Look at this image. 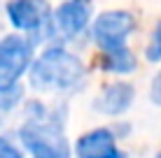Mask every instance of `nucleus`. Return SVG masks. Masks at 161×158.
Wrapping results in <instances>:
<instances>
[{
  "mask_svg": "<svg viewBox=\"0 0 161 158\" xmlns=\"http://www.w3.org/2000/svg\"><path fill=\"white\" fill-rule=\"evenodd\" d=\"M84 65L63 49H47L31 70V86L37 91H65L80 84Z\"/></svg>",
  "mask_w": 161,
  "mask_h": 158,
  "instance_id": "1",
  "label": "nucleus"
},
{
  "mask_svg": "<svg viewBox=\"0 0 161 158\" xmlns=\"http://www.w3.org/2000/svg\"><path fill=\"white\" fill-rule=\"evenodd\" d=\"M21 142L33 158H70L61 121L42 112V119H33L19 130Z\"/></svg>",
  "mask_w": 161,
  "mask_h": 158,
  "instance_id": "2",
  "label": "nucleus"
},
{
  "mask_svg": "<svg viewBox=\"0 0 161 158\" xmlns=\"http://www.w3.org/2000/svg\"><path fill=\"white\" fill-rule=\"evenodd\" d=\"M31 42L19 35H7L0 42V91H12L16 79L28 70Z\"/></svg>",
  "mask_w": 161,
  "mask_h": 158,
  "instance_id": "3",
  "label": "nucleus"
},
{
  "mask_svg": "<svg viewBox=\"0 0 161 158\" xmlns=\"http://www.w3.org/2000/svg\"><path fill=\"white\" fill-rule=\"evenodd\" d=\"M133 16L129 12H105L93 23V40L103 49V54L117 51L126 47V37L133 33Z\"/></svg>",
  "mask_w": 161,
  "mask_h": 158,
  "instance_id": "4",
  "label": "nucleus"
},
{
  "mask_svg": "<svg viewBox=\"0 0 161 158\" xmlns=\"http://www.w3.org/2000/svg\"><path fill=\"white\" fill-rule=\"evenodd\" d=\"M7 16L19 30L35 35H44V28L49 30V7L42 0H9Z\"/></svg>",
  "mask_w": 161,
  "mask_h": 158,
  "instance_id": "5",
  "label": "nucleus"
},
{
  "mask_svg": "<svg viewBox=\"0 0 161 158\" xmlns=\"http://www.w3.org/2000/svg\"><path fill=\"white\" fill-rule=\"evenodd\" d=\"M89 19H91V3L89 0H68L54 14L56 28L68 37H73V35L84 30Z\"/></svg>",
  "mask_w": 161,
  "mask_h": 158,
  "instance_id": "6",
  "label": "nucleus"
},
{
  "mask_svg": "<svg viewBox=\"0 0 161 158\" xmlns=\"http://www.w3.org/2000/svg\"><path fill=\"white\" fill-rule=\"evenodd\" d=\"M77 156L80 158H126L124 151L117 149L110 130H91L77 140Z\"/></svg>",
  "mask_w": 161,
  "mask_h": 158,
  "instance_id": "7",
  "label": "nucleus"
},
{
  "mask_svg": "<svg viewBox=\"0 0 161 158\" xmlns=\"http://www.w3.org/2000/svg\"><path fill=\"white\" fill-rule=\"evenodd\" d=\"M131 102H133V86L131 84H112L96 100V110L103 114H121L131 107Z\"/></svg>",
  "mask_w": 161,
  "mask_h": 158,
  "instance_id": "8",
  "label": "nucleus"
},
{
  "mask_svg": "<svg viewBox=\"0 0 161 158\" xmlns=\"http://www.w3.org/2000/svg\"><path fill=\"white\" fill-rule=\"evenodd\" d=\"M103 70H108V72H133L136 70V58L126 47L103 54Z\"/></svg>",
  "mask_w": 161,
  "mask_h": 158,
  "instance_id": "9",
  "label": "nucleus"
},
{
  "mask_svg": "<svg viewBox=\"0 0 161 158\" xmlns=\"http://www.w3.org/2000/svg\"><path fill=\"white\" fill-rule=\"evenodd\" d=\"M147 58L149 61H161V23L157 26V30H154V35H152V42H149V47H147Z\"/></svg>",
  "mask_w": 161,
  "mask_h": 158,
  "instance_id": "10",
  "label": "nucleus"
},
{
  "mask_svg": "<svg viewBox=\"0 0 161 158\" xmlns=\"http://www.w3.org/2000/svg\"><path fill=\"white\" fill-rule=\"evenodd\" d=\"M0 158H24L21 151L9 142V140H3L0 137Z\"/></svg>",
  "mask_w": 161,
  "mask_h": 158,
  "instance_id": "11",
  "label": "nucleus"
},
{
  "mask_svg": "<svg viewBox=\"0 0 161 158\" xmlns=\"http://www.w3.org/2000/svg\"><path fill=\"white\" fill-rule=\"evenodd\" d=\"M152 100L157 102V105H161V72L152 81Z\"/></svg>",
  "mask_w": 161,
  "mask_h": 158,
  "instance_id": "12",
  "label": "nucleus"
},
{
  "mask_svg": "<svg viewBox=\"0 0 161 158\" xmlns=\"http://www.w3.org/2000/svg\"><path fill=\"white\" fill-rule=\"evenodd\" d=\"M157 158H161V154H159V156H157Z\"/></svg>",
  "mask_w": 161,
  "mask_h": 158,
  "instance_id": "13",
  "label": "nucleus"
},
{
  "mask_svg": "<svg viewBox=\"0 0 161 158\" xmlns=\"http://www.w3.org/2000/svg\"><path fill=\"white\" fill-rule=\"evenodd\" d=\"M0 93H3V91H0Z\"/></svg>",
  "mask_w": 161,
  "mask_h": 158,
  "instance_id": "14",
  "label": "nucleus"
}]
</instances>
